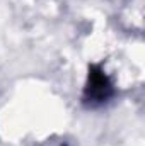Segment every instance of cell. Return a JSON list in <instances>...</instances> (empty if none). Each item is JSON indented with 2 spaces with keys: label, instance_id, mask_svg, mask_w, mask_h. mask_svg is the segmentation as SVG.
<instances>
[{
  "label": "cell",
  "instance_id": "6da1fadb",
  "mask_svg": "<svg viewBox=\"0 0 145 146\" xmlns=\"http://www.w3.org/2000/svg\"><path fill=\"white\" fill-rule=\"evenodd\" d=\"M113 94V87L109 83L108 76L101 72L97 66H91L89 72V83L85 87V102L94 104H101L106 102V99L111 97Z\"/></svg>",
  "mask_w": 145,
  "mask_h": 146
}]
</instances>
